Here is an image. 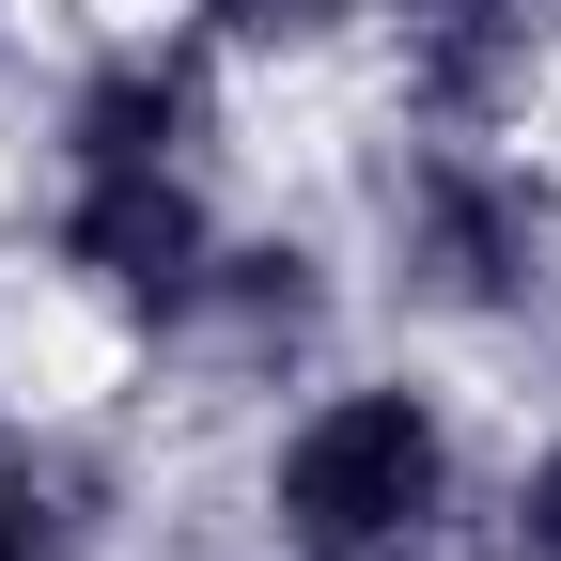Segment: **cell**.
<instances>
[{"mask_svg":"<svg viewBox=\"0 0 561 561\" xmlns=\"http://www.w3.org/2000/svg\"><path fill=\"white\" fill-rule=\"evenodd\" d=\"M157 16H187L234 79H297V62H375L421 0H157Z\"/></svg>","mask_w":561,"mask_h":561,"instance_id":"cell-4","label":"cell"},{"mask_svg":"<svg viewBox=\"0 0 561 561\" xmlns=\"http://www.w3.org/2000/svg\"><path fill=\"white\" fill-rule=\"evenodd\" d=\"M343 250H359V312L437 343V359H561V172L546 140L500 125H390L343 157Z\"/></svg>","mask_w":561,"mask_h":561,"instance_id":"cell-2","label":"cell"},{"mask_svg":"<svg viewBox=\"0 0 561 561\" xmlns=\"http://www.w3.org/2000/svg\"><path fill=\"white\" fill-rule=\"evenodd\" d=\"M16 32H32V16H16V0H0V62H16Z\"/></svg>","mask_w":561,"mask_h":561,"instance_id":"cell-5","label":"cell"},{"mask_svg":"<svg viewBox=\"0 0 561 561\" xmlns=\"http://www.w3.org/2000/svg\"><path fill=\"white\" fill-rule=\"evenodd\" d=\"M157 483H140L125 405H0V561H140Z\"/></svg>","mask_w":561,"mask_h":561,"instance_id":"cell-3","label":"cell"},{"mask_svg":"<svg viewBox=\"0 0 561 561\" xmlns=\"http://www.w3.org/2000/svg\"><path fill=\"white\" fill-rule=\"evenodd\" d=\"M483 483H500L483 375L405 328H359L234 421L219 515L250 561H468Z\"/></svg>","mask_w":561,"mask_h":561,"instance_id":"cell-1","label":"cell"}]
</instances>
